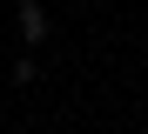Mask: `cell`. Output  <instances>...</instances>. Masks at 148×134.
<instances>
[{
	"label": "cell",
	"instance_id": "1",
	"mask_svg": "<svg viewBox=\"0 0 148 134\" xmlns=\"http://www.w3.org/2000/svg\"><path fill=\"white\" fill-rule=\"evenodd\" d=\"M20 34H27V40H40V34H47V14L34 7V0H20Z\"/></svg>",
	"mask_w": 148,
	"mask_h": 134
}]
</instances>
